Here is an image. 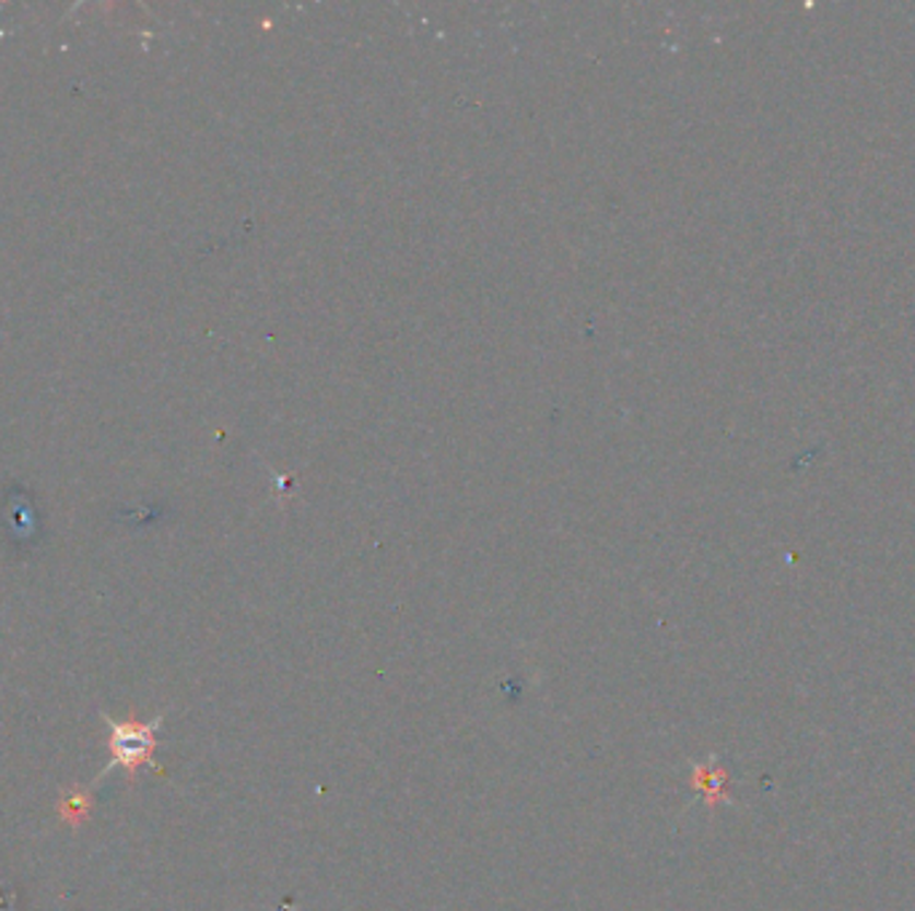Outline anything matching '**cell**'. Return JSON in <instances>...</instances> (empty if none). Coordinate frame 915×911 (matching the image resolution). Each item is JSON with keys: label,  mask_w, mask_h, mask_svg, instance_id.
Masks as SVG:
<instances>
[{"label": "cell", "mask_w": 915, "mask_h": 911, "mask_svg": "<svg viewBox=\"0 0 915 911\" xmlns=\"http://www.w3.org/2000/svg\"><path fill=\"white\" fill-rule=\"evenodd\" d=\"M102 722H105L107 730H110V738H107L110 762H107L105 770L94 778V786H97L102 778L110 776L116 767H124V770H127L129 781H137V772H140V767H145V765H151L159 772H164L153 759L155 746H159V730H161V724H164V717H155L153 722H137V719H124V722H116L113 717L102 714Z\"/></svg>", "instance_id": "1"}, {"label": "cell", "mask_w": 915, "mask_h": 911, "mask_svg": "<svg viewBox=\"0 0 915 911\" xmlns=\"http://www.w3.org/2000/svg\"><path fill=\"white\" fill-rule=\"evenodd\" d=\"M89 807H92V789H78L75 794L62 796L59 802V815L64 820H70V826H78L81 820H86Z\"/></svg>", "instance_id": "2"}]
</instances>
